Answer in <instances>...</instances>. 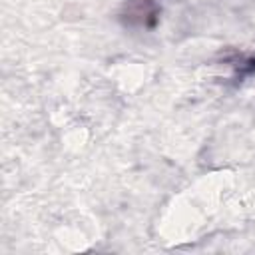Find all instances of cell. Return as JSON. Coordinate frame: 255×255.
Wrapping results in <instances>:
<instances>
[{
    "instance_id": "cell-1",
    "label": "cell",
    "mask_w": 255,
    "mask_h": 255,
    "mask_svg": "<svg viewBox=\"0 0 255 255\" xmlns=\"http://www.w3.org/2000/svg\"><path fill=\"white\" fill-rule=\"evenodd\" d=\"M157 14H159V10L151 0H135L126 10V22L149 28V26L155 24Z\"/></svg>"
}]
</instances>
